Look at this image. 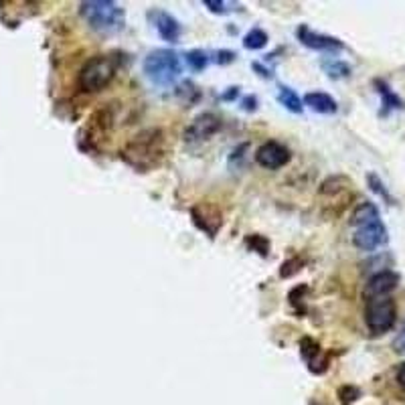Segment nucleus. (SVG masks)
<instances>
[{"label":"nucleus","instance_id":"nucleus-22","mask_svg":"<svg viewBox=\"0 0 405 405\" xmlns=\"http://www.w3.org/2000/svg\"><path fill=\"white\" fill-rule=\"evenodd\" d=\"M247 245L257 252L259 256H268V252H270V242L264 237V235H249L247 237Z\"/></svg>","mask_w":405,"mask_h":405},{"label":"nucleus","instance_id":"nucleus-19","mask_svg":"<svg viewBox=\"0 0 405 405\" xmlns=\"http://www.w3.org/2000/svg\"><path fill=\"white\" fill-rule=\"evenodd\" d=\"M300 352H302V357L310 364L312 361H316V359L320 357V345H318L314 338L304 337L300 340Z\"/></svg>","mask_w":405,"mask_h":405},{"label":"nucleus","instance_id":"nucleus-18","mask_svg":"<svg viewBox=\"0 0 405 405\" xmlns=\"http://www.w3.org/2000/svg\"><path fill=\"white\" fill-rule=\"evenodd\" d=\"M347 187H351V183H349L345 176H330V178H326V180L323 183L320 193L330 197V195H338V193H342Z\"/></svg>","mask_w":405,"mask_h":405},{"label":"nucleus","instance_id":"nucleus-14","mask_svg":"<svg viewBox=\"0 0 405 405\" xmlns=\"http://www.w3.org/2000/svg\"><path fill=\"white\" fill-rule=\"evenodd\" d=\"M375 219H381V215H379V209L375 207V202L364 201V202H361L357 209H355L351 223H352V227H359V225L369 223V221H375Z\"/></svg>","mask_w":405,"mask_h":405},{"label":"nucleus","instance_id":"nucleus-12","mask_svg":"<svg viewBox=\"0 0 405 405\" xmlns=\"http://www.w3.org/2000/svg\"><path fill=\"white\" fill-rule=\"evenodd\" d=\"M150 21H152V25L156 28V33L161 35L162 40H166V43H178L180 39V23L176 21L175 16L171 13H166V11H158V9H154V11H150Z\"/></svg>","mask_w":405,"mask_h":405},{"label":"nucleus","instance_id":"nucleus-26","mask_svg":"<svg viewBox=\"0 0 405 405\" xmlns=\"http://www.w3.org/2000/svg\"><path fill=\"white\" fill-rule=\"evenodd\" d=\"M306 292H308V288H306V286H298V288H294V290L290 292V296H288L290 304H292V306H298V304L302 302V298H304Z\"/></svg>","mask_w":405,"mask_h":405},{"label":"nucleus","instance_id":"nucleus-23","mask_svg":"<svg viewBox=\"0 0 405 405\" xmlns=\"http://www.w3.org/2000/svg\"><path fill=\"white\" fill-rule=\"evenodd\" d=\"M367 183H369V187H371V190H375L379 197H383L385 201L393 202L392 195L387 193V189H385V185H383L381 180H379L377 175H369V176H367Z\"/></svg>","mask_w":405,"mask_h":405},{"label":"nucleus","instance_id":"nucleus-17","mask_svg":"<svg viewBox=\"0 0 405 405\" xmlns=\"http://www.w3.org/2000/svg\"><path fill=\"white\" fill-rule=\"evenodd\" d=\"M268 33L261 31V28H252L245 37H243V47L249 49V51H257V49H264L268 45Z\"/></svg>","mask_w":405,"mask_h":405},{"label":"nucleus","instance_id":"nucleus-28","mask_svg":"<svg viewBox=\"0 0 405 405\" xmlns=\"http://www.w3.org/2000/svg\"><path fill=\"white\" fill-rule=\"evenodd\" d=\"M243 108L247 109V112H254L257 108V99L254 95H247L245 99H243Z\"/></svg>","mask_w":405,"mask_h":405},{"label":"nucleus","instance_id":"nucleus-2","mask_svg":"<svg viewBox=\"0 0 405 405\" xmlns=\"http://www.w3.org/2000/svg\"><path fill=\"white\" fill-rule=\"evenodd\" d=\"M80 14L85 18V23L90 27L104 33V35H112L118 33L124 27L126 21V13L120 4L112 2V0H87L80 4Z\"/></svg>","mask_w":405,"mask_h":405},{"label":"nucleus","instance_id":"nucleus-6","mask_svg":"<svg viewBox=\"0 0 405 405\" xmlns=\"http://www.w3.org/2000/svg\"><path fill=\"white\" fill-rule=\"evenodd\" d=\"M387 239H389L387 227L383 225L381 219L363 223V225L355 227V233H352V243H355L359 249H363V252H375L377 247L385 245Z\"/></svg>","mask_w":405,"mask_h":405},{"label":"nucleus","instance_id":"nucleus-20","mask_svg":"<svg viewBox=\"0 0 405 405\" xmlns=\"http://www.w3.org/2000/svg\"><path fill=\"white\" fill-rule=\"evenodd\" d=\"M187 65H189L193 71H202V69L209 65V57L201 49H193L187 53Z\"/></svg>","mask_w":405,"mask_h":405},{"label":"nucleus","instance_id":"nucleus-25","mask_svg":"<svg viewBox=\"0 0 405 405\" xmlns=\"http://www.w3.org/2000/svg\"><path fill=\"white\" fill-rule=\"evenodd\" d=\"M202 6H207L211 13L215 14H227V4L225 2H219V0H202Z\"/></svg>","mask_w":405,"mask_h":405},{"label":"nucleus","instance_id":"nucleus-4","mask_svg":"<svg viewBox=\"0 0 405 405\" xmlns=\"http://www.w3.org/2000/svg\"><path fill=\"white\" fill-rule=\"evenodd\" d=\"M116 63L108 55H95L80 71V87L85 94H97L102 92L109 81L114 80Z\"/></svg>","mask_w":405,"mask_h":405},{"label":"nucleus","instance_id":"nucleus-7","mask_svg":"<svg viewBox=\"0 0 405 405\" xmlns=\"http://www.w3.org/2000/svg\"><path fill=\"white\" fill-rule=\"evenodd\" d=\"M296 37L302 45H306L308 49H314V51H320V53H338L345 49L342 40L323 35V33H314L308 27H298Z\"/></svg>","mask_w":405,"mask_h":405},{"label":"nucleus","instance_id":"nucleus-13","mask_svg":"<svg viewBox=\"0 0 405 405\" xmlns=\"http://www.w3.org/2000/svg\"><path fill=\"white\" fill-rule=\"evenodd\" d=\"M304 106H308L312 112L324 114V116L337 114L338 109L337 99L333 95L324 94V92H310V94L304 95Z\"/></svg>","mask_w":405,"mask_h":405},{"label":"nucleus","instance_id":"nucleus-3","mask_svg":"<svg viewBox=\"0 0 405 405\" xmlns=\"http://www.w3.org/2000/svg\"><path fill=\"white\" fill-rule=\"evenodd\" d=\"M180 59L171 49H156L150 51L144 59V73L154 85L168 87L180 77Z\"/></svg>","mask_w":405,"mask_h":405},{"label":"nucleus","instance_id":"nucleus-8","mask_svg":"<svg viewBox=\"0 0 405 405\" xmlns=\"http://www.w3.org/2000/svg\"><path fill=\"white\" fill-rule=\"evenodd\" d=\"M256 162L259 166L268 168V171H278L290 162V150L286 148L280 142H266L261 144L256 152Z\"/></svg>","mask_w":405,"mask_h":405},{"label":"nucleus","instance_id":"nucleus-10","mask_svg":"<svg viewBox=\"0 0 405 405\" xmlns=\"http://www.w3.org/2000/svg\"><path fill=\"white\" fill-rule=\"evenodd\" d=\"M190 217H193L195 225L201 231H205L209 237H215L219 227L223 225V219H221L219 209L213 207V205H207V202H201V205L193 207L190 209Z\"/></svg>","mask_w":405,"mask_h":405},{"label":"nucleus","instance_id":"nucleus-21","mask_svg":"<svg viewBox=\"0 0 405 405\" xmlns=\"http://www.w3.org/2000/svg\"><path fill=\"white\" fill-rule=\"evenodd\" d=\"M323 68L324 71H326L330 77H335V80H338V77H347V75L351 73V68H349L347 63H342V61H324Z\"/></svg>","mask_w":405,"mask_h":405},{"label":"nucleus","instance_id":"nucleus-27","mask_svg":"<svg viewBox=\"0 0 405 405\" xmlns=\"http://www.w3.org/2000/svg\"><path fill=\"white\" fill-rule=\"evenodd\" d=\"M393 351L395 352H405V330L399 333L395 340H393Z\"/></svg>","mask_w":405,"mask_h":405},{"label":"nucleus","instance_id":"nucleus-24","mask_svg":"<svg viewBox=\"0 0 405 405\" xmlns=\"http://www.w3.org/2000/svg\"><path fill=\"white\" fill-rule=\"evenodd\" d=\"M302 268V259L300 257H292V259H288V261H284L282 264V270H280V276L282 278H292L294 274H298Z\"/></svg>","mask_w":405,"mask_h":405},{"label":"nucleus","instance_id":"nucleus-29","mask_svg":"<svg viewBox=\"0 0 405 405\" xmlns=\"http://www.w3.org/2000/svg\"><path fill=\"white\" fill-rule=\"evenodd\" d=\"M397 383L405 389V363L399 364V369H397Z\"/></svg>","mask_w":405,"mask_h":405},{"label":"nucleus","instance_id":"nucleus-1","mask_svg":"<svg viewBox=\"0 0 405 405\" xmlns=\"http://www.w3.org/2000/svg\"><path fill=\"white\" fill-rule=\"evenodd\" d=\"M162 144H164V136L161 130L150 128L136 134L126 144V148L122 150V158L138 171H148L162 158V152H164Z\"/></svg>","mask_w":405,"mask_h":405},{"label":"nucleus","instance_id":"nucleus-15","mask_svg":"<svg viewBox=\"0 0 405 405\" xmlns=\"http://www.w3.org/2000/svg\"><path fill=\"white\" fill-rule=\"evenodd\" d=\"M278 99H280V104H282L284 108L290 109L292 114H300L302 112V99H300V95L292 90V87H286V85H280V92H278Z\"/></svg>","mask_w":405,"mask_h":405},{"label":"nucleus","instance_id":"nucleus-16","mask_svg":"<svg viewBox=\"0 0 405 405\" xmlns=\"http://www.w3.org/2000/svg\"><path fill=\"white\" fill-rule=\"evenodd\" d=\"M375 85L379 87V94H381V97H383V106H385V112L389 109H401L404 108V102H401V97L399 95L393 94V90L385 83V81L377 80L375 81Z\"/></svg>","mask_w":405,"mask_h":405},{"label":"nucleus","instance_id":"nucleus-5","mask_svg":"<svg viewBox=\"0 0 405 405\" xmlns=\"http://www.w3.org/2000/svg\"><path fill=\"white\" fill-rule=\"evenodd\" d=\"M397 318V306L392 296H381L367 300L364 306V324L371 330V335H383L392 330Z\"/></svg>","mask_w":405,"mask_h":405},{"label":"nucleus","instance_id":"nucleus-9","mask_svg":"<svg viewBox=\"0 0 405 405\" xmlns=\"http://www.w3.org/2000/svg\"><path fill=\"white\" fill-rule=\"evenodd\" d=\"M219 130H221V118L211 114V112H205L190 122V126L185 132V140L187 142H202V140L217 134Z\"/></svg>","mask_w":405,"mask_h":405},{"label":"nucleus","instance_id":"nucleus-11","mask_svg":"<svg viewBox=\"0 0 405 405\" xmlns=\"http://www.w3.org/2000/svg\"><path fill=\"white\" fill-rule=\"evenodd\" d=\"M397 284H399V276H397L395 271L392 270L377 271L375 276L369 278V282L364 286V292H363L364 300L389 296L393 290L397 288Z\"/></svg>","mask_w":405,"mask_h":405}]
</instances>
